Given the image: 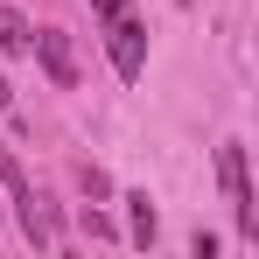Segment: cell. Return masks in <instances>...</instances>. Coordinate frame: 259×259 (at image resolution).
Listing matches in <instances>:
<instances>
[{"label": "cell", "mask_w": 259, "mask_h": 259, "mask_svg": "<svg viewBox=\"0 0 259 259\" xmlns=\"http://www.w3.org/2000/svg\"><path fill=\"white\" fill-rule=\"evenodd\" d=\"M0 189H7V203H14V217H21V231L35 238V245H49V217H42V196H35V182H28V168H21V154L0 140Z\"/></svg>", "instance_id": "obj_2"}, {"label": "cell", "mask_w": 259, "mask_h": 259, "mask_svg": "<svg viewBox=\"0 0 259 259\" xmlns=\"http://www.w3.org/2000/svg\"><path fill=\"white\" fill-rule=\"evenodd\" d=\"M126 210H133V245H154V224H161V217H154V203H147V189H133Z\"/></svg>", "instance_id": "obj_6"}, {"label": "cell", "mask_w": 259, "mask_h": 259, "mask_svg": "<svg viewBox=\"0 0 259 259\" xmlns=\"http://www.w3.org/2000/svg\"><path fill=\"white\" fill-rule=\"evenodd\" d=\"M175 7H189V0H175Z\"/></svg>", "instance_id": "obj_9"}, {"label": "cell", "mask_w": 259, "mask_h": 259, "mask_svg": "<svg viewBox=\"0 0 259 259\" xmlns=\"http://www.w3.org/2000/svg\"><path fill=\"white\" fill-rule=\"evenodd\" d=\"M217 182L231 196V217H238V238H259V196H252V168H245V147H217Z\"/></svg>", "instance_id": "obj_3"}, {"label": "cell", "mask_w": 259, "mask_h": 259, "mask_svg": "<svg viewBox=\"0 0 259 259\" xmlns=\"http://www.w3.org/2000/svg\"><path fill=\"white\" fill-rule=\"evenodd\" d=\"M91 14H98V21H105V42H112V70H119V77H140V63H147V28H140V21H133L126 14V0H91Z\"/></svg>", "instance_id": "obj_1"}, {"label": "cell", "mask_w": 259, "mask_h": 259, "mask_svg": "<svg viewBox=\"0 0 259 259\" xmlns=\"http://www.w3.org/2000/svg\"><path fill=\"white\" fill-rule=\"evenodd\" d=\"M84 231H91V238H119V224H112V217H98V210H84Z\"/></svg>", "instance_id": "obj_7"}, {"label": "cell", "mask_w": 259, "mask_h": 259, "mask_svg": "<svg viewBox=\"0 0 259 259\" xmlns=\"http://www.w3.org/2000/svg\"><path fill=\"white\" fill-rule=\"evenodd\" d=\"M7 98H14V91H7V77H0V112H7Z\"/></svg>", "instance_id": "obj_8"}, {"label": "cell", "mask_w": 259, "mask_h": 259, "mask_svg": "<svg viewBox=\"0 0 259 259\" xmlns=\"http://www.w3.org/2000/svg\"><path fill=\"white\" fill-rule=\"evenodd\" d=\"M28 56H42V70H49V84H77V56H70V42L56 35V28H35V42H28Z\"/></svg>", "instance_id": "obj_4"}, {"label": "cell", "mask_w": 259, "mask_h": 259, "mask_svg": "<svg viewBox=\"0 0 259 259\" xmlns=\"http://www.w3.org/2000/svg\"><path fill=\"white\" fill-rule=\"evenodd\" d=\"M28 42H35L28 14L21 7H0V56H28Z\"/></svg>", "instance_id": "obj_5"}]
</instances>
